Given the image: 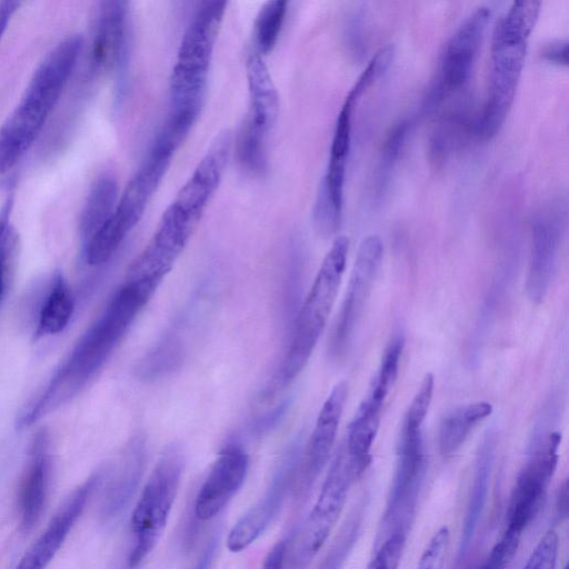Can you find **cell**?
<instances>
[{
	"label": "cell",
	"instance_id": "19",
	"mask_svg": "<svg viewBox=\"0 0 569 569\" xmlns=\"http://www.w3.org/2000/svg\"><path fill=\"white\" fill-rule=\"evenodd\" d=\"M249 469V456L238 445L221 450L201 485L194 515L207 521L219 515L242 487Z\"/></svg>",
	"mask_w": 569,
	"mask_h": 569
},
{
	"label": "cell",
	"instance_id": "44",
	"mask_svg": "<svg viewBox=\"0 0 569 569\" xmlns=\"http://www.w3.org/2000/svg\"><path fill=\"white\" fill-rule=\"evenodd\" d=\"M568 497H569V486L568 480H565L561 487L559 488L557 501H556V509L557 515L560 518H566L568 515Z\"/></svg>",
	"mask_w": 569,
	"mask_h": 569
},
{
	"label": "cell",
	"instance_id": "1",
	"mask_svg": "<svg viewBox=\"0 0 569 569\" xmlns=\"http://www.w3.org/2000/svg\"><path fill=\"white\" fill-rule=\"evenodd\" d=\"M157 288L147 281L126 279L43 387L23 405L16 420L18 429L67 405L92 381Z\"/></svg>",
	"mask_w": 569,
	"mask_h": 569
},
{
	"label": "cell",
	"instance_id": "45",
	"mask_svg": "<svg viewBox=\"0 0 569 569\" xmlns=\"http://www.w3.org/2000/svg\"><path fill=\"white\" fill-rule=\"evenodd\" d=\"M563 569H569L568 566H566Z\"/></svg>",
	"mask_w": 569,
	"mask_h": 569
},
{
	"label": "cell",
	"instance_id": "13",
	"mask_svg": "<svg viewBox=\"0 0 569 569\" xmlns=\"http://www.w3.org/2000/svg\"><path fill=\"white\" fill-rule=\"evenodd\" d=\"M490 14L491 10L488 6L477 7L450 36L441 52L436 77L426 96L427 109H435L447 96L467 83Z\"/></svg>",
	"mask_w": 569,
	"mask_h": 569
},
{
	"label": "cell",
	"instance_id": "5",
	"mask_svg": "<svg viewBox=\"0 0 569 569\" xmlns=\"http://www.w3.org/2000/svg\"><path fill=\"white\" fill-rule=\"evenodd\" d=\"M176 150L154 140L147 158L119 196L116 208L104 224L82 243L87 266L107 263L130 231L141 220L151 198L162 181Z\"/></svg>",
	"mask_w": 569,
	"mask_h": 569
},
{
	"label": "cell",
	"instance_id": "18",
	"mask_svg": "<svg viewBox=\"0 0 569 569\" xmlns=\"http://www.w3.org/2000/svg\"><path fill=\"white\" fill-rule=\"evenodd\" d=\"M347 395V382H338L318 413L316 425L299 463L296 486L297 491L301 495L310 489L330 458Z\"/></svg>",
	"mask_w": 569,
	"mask_h": 569
},
{
	"label": "cell",
	"instance_id": "12",
	"mask_svg": "<svg viewBox=\"0 0 569 569\" xmlns=\"http://www.w3.org/2000/svg\"><path fill=\"white\" fill-rule=\"evenodd\" d=\"M403 347L405 337L397 332L387 345L368 392L348 427L343 445L351 459L360 465L371 462V448L380 427L382 408L397 380Z\"/></svg>",
	"mask_w": 569,
	"mask_h": 569
},
{
	"label": "cell",
	"instance_id": "7",
	"mask_svg": "<svg viewBox=\"0 0 569 569\" xmlns=\"http://www.w3.org/2000/svg\"><path fill=\"white\" fill-rule=\"evenodd\" d=\"M183 468L181 447L170 443L159 456L131 516L130 569L141 565L161 538L179 491Z\"/></svg>",
	"mask_w": 569,
	"mask_h": 569
},
{
	"label": "cell",
	"instance_id": "26",
	"mask_svg": "<svg viewBox=\"0 0 569 569\" xmlns=\"http://www.w3.org/2000/svg\"><path fill=\"white\" fill-rule=\"evenodd\" d=\"M74 311L72 291L61 271L52 276L48 291L40 305L34 337L57 335L64 330Z\"/></svg>",
	"mask_w": 569,
	"mask_h": 569
},
{
	"label": "cell",
	"instance_id": "25",
	"mask_svg": "<svg viewBox=\"0 0 569 569\" xmlns=\"http://www.w3.org/2000/svg\"><path fill=\"white\" fill-rule=\"evenodd\" d=\"M495 448L496 438L493 433H488L483 438L476 458L473 478L458 548L459 559H462L469 551L471 541L487 502L495 459Z\"/></svg>",
	"mask_w": 569,
	"mask_h": 569
},
{
	"label": "cell",
	"instance_id": "40",
	"mask_svg": "<svg viewBox=\"0 0 569 569\" xmlns=\"http://www.w3.org/2000/svg\"><path fill=\"white\" fill-rule=\"evenodd\" d=\"M288 543L278 541L267 553L261 569H282L286 562Z\"/></svg>",
	"mask_w": 569,
	"mask_h": 569
},
{
	"label": "cell",
	"instance_id": "39",
	"mask_svg": "<svg viewBox=\"0 0 569 569\" xmlns=\"http://www.w3.org/2000/svg\"><path fill=\"white\" fill-rule=\"evenodd\" d=\"M541 56L547 61L566 66L568 62V42L565 39L552 40L545 44L541 50Z\"/></svg>",
	"mask_w": 569,
	"mask_h": 569
},
{
	"label": "cell",
	"instance_id": "28",
	"mask_svg": "<svg viewBox=\"0 0 569 569\" xmlns=\"http://www.w3.org/2000/svg\"><path fill=\"white\" fill-rule=\"evenodd\" d=\"M492 406L487 401H476L453 409L439 427V449L443 457L453 455L467 440L475 427L490 416Z\"/></svg>",
	"mask_w": 569,
	"mask_h": 569
},
{
	"label": "cell",
	"instance_id": "14",
	"mask_svg": "<svg viewBox=\"0 0 569 569\" xmlns=\"http://www.w3.org/2000/svg\"><path fill=\"white\" fill-rule=\"evenodd\" d=\"M201 218L173 200L162 213L152 238L130 266L126 279L147 281L159 287L188 244Z\"/></svg>",
	"mask_w": 569,
	"mask_h": 569
},
{
	"label": "cell",
	"instance_id": "32",
	"mask_svg": "<svg viewBox=\"0 0 569 569\" xmlns=\"http://www.w3.org/2000/svg\"><path fill=\"white\" fill-rule=\"evenodd\" d=\"M410 128V123L407 120H401L393 126L391 131L383 143L379 164L377 168V189L383 190L389 178L390 172L397 162L399 153L405 144V140Z\"/></svg>",
	"mask_w": 569,
	"mask_h": 569
},
{
	"label": "cell",
	"instance_id": "33",
	"mask_svg": "<svg viewBox=\"0 0 569 569\" xmlns=\"http://www.w3.org/2000/svg\"><path fill=\"white\" fill-rule=\"evenodd\" d=\"M392 57V46L381 47L370 59L346 97L357 102L362 93L387 70Z\"/></svg>",
	"mask_w": 569,
	"mask_h": 569
},
{
	"label": "cell",
	"instance_id": "8",
	"mask_svg": "<svg viewBox=\"0 0 569 569\" xmlns=\"http://www.w3.org/2000/svg\"><path fill=\"white\" fill-rule=\"evenodd\" d=\"M430 401L415 396L403 417L397 448L396 468L382 517V531L390 533L405 528L413 515L418 493L426 472L422 425Z\"/></svg>",
	"mask_w": 569,
	"mask_h": 569
},
{
	"label": "cell",
	"instance_id": "20",
	"mask_svg": "<svg viewBox=\"0 0 569 569\" xmlns=\"http://www.w3.org/2000/svg\"><path fill=\"white\" fill-rule=\"evenodd\" d=\"M146 439L134 435L124 445L119 456L102 469L106 486L100 506L104 520L120 516L134 497L146 463Z\"/></svg>",
	"mask_w": 569,
	"mask_h": 569
},
{
	"label": "cell",
	"instance_id": "31",
	"mask_svg": "<svg viewBox=\"0 0 569 569\" xmlns=\"http://www.w3.org/2000/svg\"><path fill=\"white\" fill-rule=\"evenodd\" d=\"M359 507L353 509L341 527L318 569H342L360 535L365 506Z\"/></svg>",
	"mask_w": 569,
	"mask_h": 569
},
{
	"label": "cell",
	"instance_id": "4",
	"mask_svg": "<svg viewBox=\"0 0 569 569\" xmlns=\"http://www.w3.org/2000/svg\"><path fill=\"white\" fill-rule=\"evenodd\" d=\"M349 239L338 237L316 274L295 320L293 332L277 380L287 386L309 361L333 308L347 264Z\"/></svg>",
	"mask_w": 569,
	"mask_h": 569
},
{
	"label": "cell",
	"instance_id": "6",
	"mask_svg": "<svg viewBox=\"0 0 569 569\" xmlns=\"http://www.w3.org/2000/svg\"><path fill=\"white\" fill-rule=\"evenodd\" d=\"M226 7V1H204L191 18L170 77L171 112L199 116Z\"/></svg>",
	"mask_w": 569,
	"mask_h": 569
},
{
	"label": "cell",
	"instance_id": "27",
	"mask_svg": "<svg viewBox=\"0 0 569 569\" xmlns=\"http://www.w3.org/2000/svg\"><path fill=\"white\" fill-rule=\"evenodd\" d=\"M119 199L117 179L110 173L99 176L84 201L79 232L82 243L92 237L110 218Z\"/></svg>",
	"mask_w": 569,
	"mask_h": 569
},
{
	"label": "cell",
	"instance_id": "43",
	"mask_svg": "<svg viewBox=\"0 0 569 569\" xmlns=\"http://www.w3.org/2000/svg\"><path fill=\"white\" fill-rule=\"evenodd\" d=\"M13 201L7 198L0 207V242L10 230V216L12 211Z\"/></svg>",
	"mask_w": 569,
	"mask_h": 569
},
{
	"label": "cell",
	"instance_id": "37",
	"mask_svg": "<svg viewBox=\"0 0 569 569\" xmlns=\"http://www.w3.org/2000/svg\"><path fill=\"white\" fill-rule=\"evenodd\" d=\"M520 539L521 537L505 531L490 550L483 565L477 569H506L517 553Z\"/></svg>",
	"mask_w": 569,
	"mask_h": 569
},
{
	"label": "cell",
	"instance_id": "23",
	"mask_svg": "<svg viewBox=\"0 0 569 569\" xmlns=\"http://www.w3.org/2000/svg\"><path fill=\"white\" fill-rule=\"evenodd\" d=\"M199 305L190 302L136 367L138 379L150 382L179 369L188 352V339Z\"/></svg>",
	"mask_w": 569,
	"mask_h": 569
},
{
	"label": "cell",
	"instance_id": "34",
	"mask_svg": "<svg viewBox=\"0 0 569 569\" xmlns=\"http://www.w3.org/2000/svg\"><path fill=\"white\" fill-rule=\"evenodd\" d=\"M407 529L391 531L378 547L367 569H398L403 553Z\"/></svg>",
	"mask_w": 569,
	"mask_h": 569
},
{
	"label": "cell",
	"instance_id": "36",
	"mask_svg": "<svg viewBox=\"0 0 569 569\" xmlns=\"http://www.w3.org/2000/svg\"><path fill=\"white\" fill-rule=\"evenodd\" d=\"M448 547L449 529L443 526L433 533L427 543L416 569H445Z\"/></svg>",
	"mask_w": 569,
	"mask_h": 569
},
{
	"label": "cell",
	"instance_id": "22",
	"mask_svg": "<svg viewBox=\"0 0 569 569\" xmlns=\"http://www.w3.org/2000/svg\"><path fill=\"white\" fill-rule=\"evenodd\" d=\"M129 3L104 1L100 3L91 42L90 61L96 72L120 70L126 63L129 39Z\"/></svg>",
	"mask_w": 569,
	"mask_h": 569
},
{
	"label": "cell",
	"instance_id": "15",
	"mask_svg": "<svg viewBox=\"0 0 569 569\" xmlns=\"http://www.w3.org/2000/svg\"><path fill=\"white\" fill-rule=\"evenodd\" d=\"M301 455L302 447L298 438L283 452L263 496L229 531L227 548L231 552L247 549L271 525L289 491L296 486Z\"/></svg>",
	"mask_w": 569,
	"mask_h": 569
},
{
	"label": "cell",
	"instance_id": "21",
	"mask_svg": "<svg viewBox=\"0 0 569 569\" xmlns=\"http://www.w3.org/2000/svg\"><path fill=\"white\" fill-rule=\"evenodd\" d=\"M101 470L79 486L60 507L46 530L29 548L16 569H46L81 516L90 495L101 483Z\"/></svg>",
	"mask_w": 569,
	"mask_h": 569
},
{
	"label": "cell",
	"instance_id": "2",
	"mask_svg": "<svg viewBox=\"0 0 569 569\" xmlns=\"http://www.w3.org/2000/svg\"><path fill=\"white\" fill-rule=\"evenodd\" d=\"M83 40L71 34L44 56L18 104L0 127V174L29 151L56 108L81 54Z\"/></svg>",
	"mask_w": 569,
	"mask_h": 569
},
{
	"label": "cell",
	"instance_id": "3",
	"mask_svg": "<svg viewBox=\"0 0 569 569\" xmlns=\"http://www.w3.org/2000/svg\"><path fill=\"white\" fill-rule=\"evenodd\" d=\"M540 4L536 0L515 1L496 23L487 99L475 124L482 138L496 134L512 104Z\"/></svg>",
	"mask_w": 569,
	"mask_h": 569
},
{
	"label": "cell",
	"instance_id": "41",
	"mask_svg": "<svg viewBox=\"0 0 569 569\" xmlns=\"http://www.w3.org/2000/svg\"><path fill=\"white\" fill-rule=\"evenodd\" d=\"M20 4L19 1L7 0L0 2V40Z\"/></svg>",
	"mask_w": 569,
	"mask_h": 569
},
{
	"label": "cell",
	"instance_id": "29",
	"mask_svg": "<svg viewBox=\"0 0 569 569\" xmlns=\"http://www.w3.org/2000/svg\"><path fill=\"white\" fill-rule=\"evenodd\" d=\"M355 102L346 97L338 114L330 147L325 179L331 184H342L351 144V119Z\"/></svg>",
	"mask_w": 569,
	"mask_h": 569
},
{
	"label": "cell",
	"instance_id": "24",
	"mask_svg": "<svg viewBox=\"0 0 569 569\" xmlns=\"http://www.w3.org/2000/svg\"><path fill=\"white\" fill-rule=\"evenodd\" d=\"M49 440L47 430L42 429L30 445L19 489L21 527L24 531L34 527L44 509L50 471Z\"/></svg>",
	"mask_w": 569,
	"mask_h": 569
},
{
	"label": "cell",
	"instance_id": "17",
	"mask_svg": "<svg viewBox=\"0 0 569 569\" xmlns=\"http://www.w3.org/2000/svg\"><path fill=\"white\" fill-rule=\"evenodd\" d=\"M565 230L561 203L538 212L531 223V251L526 289L532 302L540 303L552 282Z\"/></svg>",
	"mask_w": 569,
	"mask_h": 569
},
{
	"label": "cell",
	"instance_id": "46",
	"mask_svg": "<svg viewBox=\"0 0 569 569\" xmlns=\"http://www.w3.org/2000/svg\"><path fill=\"white\" fill-rule=\"evenodd\" d=\"M473 569H477V568H473Z\"/></svg>",
	"mask_w": 569,
	"mask_h": 569
},
{
	"label": "cell",
	"instance_id": "35",
	"mask_svg": "<svg viewBox=\"0 0 569 569\" xmlns=\"http://www.w3.org/2000/svg\"><path fill=\"white\" fill-rule=\"evenodd\" d=\"M559 538L556 530H548L539 540L522 569H556Z\"/></svg>",
	"mask_w": 569,
	"mask_h": 569
},
{
	"label": "cell",
	"instance_id": "11",
	"mask_svg": "<svg viewBox=\"0 0 569 569\" xmlns=\"http://www.w3.org/2000/svg\"><path fill=\"white\" fill-rule=\"evenodd\" d=\"M561 441L558 431H538L531 441L528 459L511 490L506 532L521 537L540 511L558 463Z\"/></svg>",
	"mask_w": 569,
	"mask_h": 569
},
{
	"label": "cell",
	"instance_id": "16",
	"mask_svg": "<svg viewBox=\"0 0 569 569\" xmlns=\"http://www.w3.org/2000/svg\"><path fill=\"white\" fill-rule=\"evenodd\" d=\"M383 256L379 236L369 234L360 243L349 283L331 336L330 352L339 357L348 349L372 290Z\"/></svg>",
	"mask_w": 569,
	"mask_h": 569
},
{
	"label": "cell",
	"instance_id": "30",
	"mask_svg": "<svg viewBox=\"0 0 569 569\" xmlns=\"http://www.w3.org/2000/svg\"><path fill=\"white\" fill-rule=\"evenodd\" d=\"M288 2L283 0L267 1L259 10L253 28L258 54L270 53L279 38L287 13Z\"/></svg>",
	"mask_w": 569,
	"mask_h": 569
},
{
	"label": "cell",
	"instance_id": "10",
	"mask_svg": "<svg viewBox=\"0 0 569 569\" xmlns=\"http://www.w3.org/2000/svg\"><path fill=\"white\" fill-rule=\"evenodd\" d=\"M249 110L236 141L241 166L261 173L267 166V141L279 114V94L270 71L258 53L247 61Z\"/></svg>",
	"mask_w": 569,
	"mask_h": 569
},
{
	"label": "cell",
	"instance_id": "42",
	"mask_svg": "<svg viewBox=\"0 0 569 569\" xmlns=\"http://www.w3.org/2000/svg\"><path fill=\"white\" fill-rule=\"evenodd\" d=\"M217 545L218 540L216 537L210 539L192 569H210L217 550Z\"/></svg>",
	"mask_w": 569,
	"mask_h": 569
},
{
	"label": "cell",
	"instance_id": "9",
	"mask_svg": "<svg viewBox=\"0 0 569 569\" xmlns=\"http://www.w3.org/2000/svg\"><path fill=\"white\" fill-rule=\"evenodd\" d=\"M359 478L342 445L337 451L319 496L287 551L291 569H306L340 518L352 482Z\"/></svg>",
	"mask_w": 569,
	"mask_h": 569
},
{
	"label": "cell",
	"instance_id": "38",
	"mask_svg": "<svg viewBox=\"0 0 569 569\" xmlns=\"http://www.w3.org/2000/svg\"><path fill=\"white\" fill-rule=\"evenodd\" d=\"M14 247L16 237L10 228V230L0 242V303L6 293L8 272Z\"/></svg>",
	"mask_w": 569,
	"mask_h": 569
}]
</instances>
